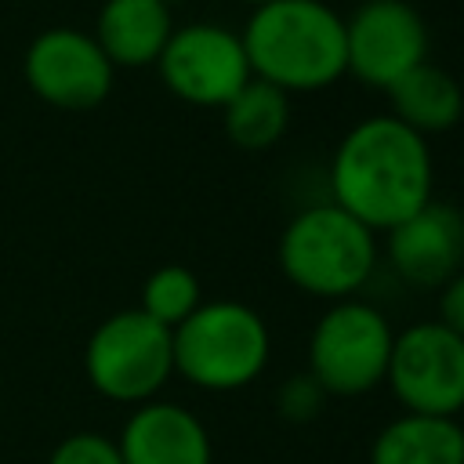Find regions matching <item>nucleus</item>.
<instances>
[{
    "instance_id": "nucleus-14",
    "label": "nucleus",
    "mask_w": 464,
    "mask_h": 464,
    "mask_svg": "<svg viewBox=\"0 0 464 464\" xmlns=\"http://www.w3.org/2000/svg\"><path fill=\"white\" fill-rule=\"evenodd\" d=\"M370 464H464V424L457 417L399 413L373 435Z\"/></svg>"
},
{
    "instance_id": "nucleus-2",
    "label": "nucleus",
    "mask_w": 464,
    "mask_h": 464,
    "mask_svg": "<svg viewBox=\"0 0 464 464\" xmlns=\"http://www.w3.org/2000/svg\"><path fill=\"white\" fill-rule=\"evenodd\" d=\"M250 72L283 94L323 91L348 72L344 18L326 0H272L243 25Z\"/></svg>"
},
{
    "instance_id": "nucleus-22",
    "label": "nucleus",
    "mask_w": 464,
    "mask_h": 464,
    "mask_svg": "<svg viewBox=\"0 0 464 464\" xmlns=\"http://www.w3.org/2000/svg\"><path fill=\"white\" fill-rule=\"evenodd\" d=\"M167 4H178V0H167Z\"/></svg>"
},
{
    "instance_id": "nucleus-12",
    "label": "nucleus",
    "mask_w": 464,
    "mask_h": 464,
    "mask_svg": "<svg viewBox=\"0 0 464 464\" xmlns=\"http://www.w3.org/2000/svg\"><path fill=\"white\" fill-rule=\"evenodd\" d=\"M123 464H214V446L203 420L167 399L134 406L120 439Z\"/></svg>"
},
{
    "instance_id": "nucleus-7",
    "label": "nucleus",
    "mask_w": 464,
    "mask_h": 464,
    "mask_svg": "<svg viewBox=\"0 0 464 464\" xmlns=\"http://www.w3.org/2000/svg\"><path fill=\"white\" fill-rule=\"evenodd\" d=\"M384 384L402 413L457 417L464 410V337L446 330L439 319L399 330Z\"/></svg>"
},
{
    "instance_id": "nucleus-17",
    "label": "nucleus",
    "mask_w": 464,
    "mask_h": 464,
    "mask_svg": "<svg viewBox=\"0 0 464 464\" xmlns=\"http://www.w3.org/2000/svg\"><path fill=\"white\" fill-rule=\"evenodd\" d=\"M199 304H203V290H199L196 272L185 268V265H163V268H156V272L145 279V286H141V304H138V308H141L149 319H156L160 326L174 330V326H181Z\"/></svg>"
},
{
    "instance_id": "nucleus-11",
    "label": "nucleus",
    "mask_w": 464,
    "mask_h": 464,
    "mask_svg": "<svg viewBox=\"0 0 464 464\" xmlns=\"http://www.w3.org/2000/svg\"><path fill=\"white\" fill-rule=\"evenodd\" d=\"M388 261L413 286H442L464 265V214L450 203H424L388 228Z\"/></svg>"
},
{
    "instance_id": "nucleus-5",
    "label": "nucleus",
    "mask_w": 464,
    "mask_h": 464,
    "mask_svg": "<svg viewBox=\"0 0 464 464\" xmlns=\"http://www.w3.org/2000/svg\"><path fill=\"white\" fill-rule=\"evenodd\" d=\"M395 330L381 308L348 297L334 301L308 334V377L326 399H359L384 384Z\"/></svg>"
},
{
    "instance_id": "nucleus-4",
    "label": "nucleus",
    "mask_w": 464,
    "mask_h": 464,
    "mask_svg": "<svg viewBox=\"0 0 464 464\" xmlns=\"http://www.w3.org/2000/svg\"><path fill=\"white\" fill-rule=\"evenodd\" d=\"M174 373L203 392H239L254 384L272 355V334L257 308L243 301H203L170 330Z\"/></svg>"
},
{
    "instance_id": "nucleus-13",
    "label": "nucleus",
    "mask_w": 464,
    "mask_h": 464,
    "mask_svg": "<svg viewBox=\"0 0 464 464\" xmlns=\"http://www.w3.org/2000/svg\"><path fill=\"white\" fill-rule=\"evenodd\" d=\"M174 33L167 0H105L98 11V47L116 65H152Z\"/></svg>"
},
{
    "instance_id": "nucleus-3",
    "label": "nucleus",
    "mask_w": 464,
    "mask_h": 464,
    "mask_svg": "<svg viewBox=\"0 0 464 464\" xmlns=\"http://www.w3.org/2000/svg\"><path fill=\"white\" fill-rule=\"evenodd\" d=\"M279 272L312 297L348 301L377 268V232L344 214L337 203L297 210L279 232Z\"/></svg>"
},
{
    "instance_id": "nucleus-18",
    "label": "nucleus",
    "mask_w": 464,
    "mask_h": 464,
    "mask_svg": "<svg viewBox=\"0 0 464 464\" xmlns=\"http://www.w3.org/2000/svg\"><path fill=\"white\" fill-rule=\"evenodd\" d=\"M323 406H326V392L308 373H294L276 388V413L286 424H308L323 413Z\"/></svg>"
},
{
    "instance_id": "nucleus-15",
    "label": "nucleus",
    "mask_w": 464,
    "mask_h": 464,
    "mask_svg": "<svg viewBox=\"0 0 464 464\" xmlns=\"http://www.w3.org/2000/svg\"><path fill=\"white\" fill-rule=\"evenodd\" d=\"M384 91H388V102H392V116L399 123H406L410 130H417V134L450 130L464 116L460 83L431 62H420L417 69H410L406 76H399Z\"/></svg>"
},
{
    "instance_id": "nucleus-19",
    "label": "nucleus",
    "mask_w": 464,
    "mask_h": 464,
    "mask_svg": "<svg viewBox=\"0 0 464 464\" xmlns=\"http://www.w3.org/2000/svg\"><path fill=\"white\" fill-rule=\"evenodd\" d=\"M47 464H123V457L116 439L98 431H72L51 450Z\"/></svg>"
},
{
    "instance_id": "nucleus-20",
    "label": "nucleus",
    "mask_w": 464,
    "mask_h": 464,
    "mask_svg": "<svg viewBox=\"0 0 464 464\" xmlns=\"http://www.w3.org/2000/svg\"><path fill=\"white\" fill-rule=\"evenodd\" d=\"M439 323L464 337V268L439 286Z\"/></svg>"
},
{
    "instance_id": "nucleus-6",
    "label": "nucleus",
    "mask_w": 464,
    "mask_h": 464,
    "mask_svg": "<svg viewBox=\"0 0 464 464\" xmlns=\"http://www.w3.org/2000/svg\"><path fill=\"white\" fill-rule=\"evenodd\" d=\"M83 373L102 399L141 406L174 373L170 330L141 308H123L94 326L83 348Z\"/></svg>"
},
{
    "instance_id": "nucleus-16",
    "label": "nucleus",
    "mask_w": 464,
    "mask_h": 464,
    "mask_svg": "<svg viewBox=\"0 0 464 464\" xmlns=\"http://www.w3.org/2000/svg\"><path fill=\"white\" fill-rule=\"evenodd\" d=\"M221 123H225V134L232 138V145H239L246 152H265L290 127V94H283L279 87L254 76L221 109Z\"/></svg>"
},
{
    "instance_id": "nucleus-8",
    "label": "nucleus",
    "mask_w": 464,
    "mask_h": 464,
    "mask_svg": "<svg viewBox=\"0 0 464 464\" xmlns=\"http://www.w3.org/2000/svg\"><path fill=\"white\" fill-rule=\"evenodd\" d=\"M156 65L174 98L207 109H225L254 80L243 36L218 22H192L174 29Z\"/></svg>"
},
{
    "instance_id": "nucleus-9",
    "label": "nucleus",
    "mask_w": 464,
    "mask_h": 464,
    "mask_svg": "<svg viewBox=\"0 0 464 464\" xmlns=\"http://www.w3.org/2000/svg\"><path fill=\"white\" fill-rule=\"evenodd\" d=\"M348 72L370 87H392L428 62V25L406 0H362L344 18Z\"/></svg>"
},
{
    "instance_id": "nucleus-1",
    "label": "nucleus",
    "mask_w": 464,
    "mask_h": 464,
    "mask_svg": "<svg viewBox=\"0 0 464 464\" xmlns=\"http://www.w3.org/2000/svg\"><path fill=\"white\" fill-rule=\"evenodd\" d=\"M330 203L362 221L370 232H388L435 199V160L424 134L388 116L359 120L334 149Z\"/></svg>"
},
{
    "instance_id": "nucleus-10",
    "label": "nucleus",
    "mask_w": 464,
    "mask_h": 464,
    "mask_svg": "<svg viewBox=\"0 0 464 464\" xmlns=\"http://www.w3.org/2000/svg\"><path fill=\"white\" fill-rule=\"evenodd\" d=\"M25 80L36 98L58 109H94L112 87V62L94 36L76 29H47L29 44Z\"/></svg>"
},
{
    "instance_id": "nucleus-21",
    "label": "nucleus",
    "mask_w": 464,
    "mask_h": 464,
    "mask_svg": "<svg viewBox=\"0 0 464 464\" xmlns=\"http://www.w3.org/2000/svg\"><path fill=\"white\" fill-rule=\"evenodd\" d=\"M246 4H254V7H261V4H272V0H246Z\"/></svg>"
}]
</instances>
